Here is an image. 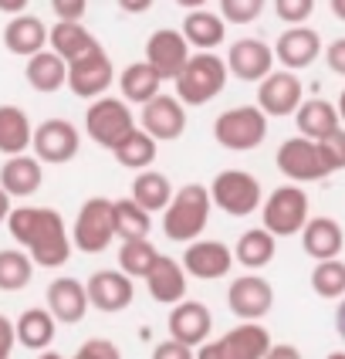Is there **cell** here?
I'll use <instances>...</instances> for the list:
<instances>
[{"label": "cell", "mask_w": 345, "mask_h": 359, "mask_svg": "<svg viewBox=\"0 0 345 359\" xmlns=\"http://www.w3.org/2000/svg\"><path fill=\"white\" fill-rule=\"evenodd\" d=\"M7 227L20 251H27L38 268H61L75 251L64 217L51 207H14Z\"/></svg>", "instance_id": "obj_1"}, {"label": "cell", "mask_w": 345, "mask_h": 359, "mask_svg": "<svg viewBox=\"0 0 345 359\" xmlns=\"http://www.w3.org/2000/svg\"><path fill=\"white\" fill-rule=\"evenodd\" d=\"M210 187L203 183H186L176 190L173 203L166 207L162 214V234L176 244H193L200 241V234L206 231V220H210Z\"/></svg>", "instance_id": "obj_2"}, {"label": "cell", "mask_w": 345, "mask_h": 359, "mask_svg": "<svg viewBox=\"0 0 345 359\" xmlns=\"http://www.w3.org/2000/svg\"><path fill=\"white\" fill-rule=\"evenodd\" d=\"M230 79V68H227V58H220L217 51H197L193 58L186 61L183 75L173 85H176V99L183 105H193L200 109L210 99H217L223 92V85Z\"/></svg>", "instance_id": "obj_3"}, {"label": "cell", "mask_w": 345, "mask_h": 359, "mask_svg": "<svg viewBox=\"0 0 345 359\" xmlns=\"http://www.w3.org/2000/svg\"><path fill=\"white\" fill-rule=\"evenodd\" d=\"M261 227L267 234H274V238H295V234H302L304 227H308V194H304L302 187H295V183H284L278 190H271L267 200H264L261 207Z\"/></svg>", "instance_id": "obj_4"}, {"label": "cell", "mask_w": 345, "mask_h": 359, "mask_svg": "<svg viewBox=\"0 0 345 359\" xmlns=\"http://www.w3.org/2000/svg\"><path fill=\"white\" fill-rule=\"evenodd\" d=\"M213 140L230 153H251L267 140V116L258 105H234L217 116Z\"/></svg>", "instance_id": "obj_5"}, {"label": "cell", "mask_w": 345, "mask_h": 359, "mask_svg": "<svg viewBox=\"0 0 345 359\" xmlns=\"http://www.w3.org/2000/svg\"><path fill=\"white\" fill-rule=\"evenodd\" d=\"M210 200L227 217H251L254 210L264 207L261 180L247 170H223L210 183Z\"/></svg>", "instance_id": "obj_6"}, {"label": "cell", "mask_w": 345, "mask_h": 359, "mask_svg": "<svg viewBox=\"0 0 345 359\" xmlns=\"http://www.w3.org/2000/svg\"><path fill=\"white\" fill-rule=\"evenodd\" d=\"M139 126L132 119V109L129 102L115 99V95H105V99L92 102L88 112H85V133L88 140L99 142L101 149H115L125 136H132Z\"/></svg>", "instance_id": "obj_7"}, {"label": "cell", "mask_w": 345, "mask_h": 359, "mask_svg": "<svg viewBox=\"0 0 345 359\" xmlns=\"http://www.w3.org/2000/svg\"><path fill=\"white\" fill-rule=\"evenodd\" d=\"M115 241V217H112V200L88 197L81 203L78 217L71 224V244L81 255H101Z\"/></svg>", "instance_id": "obj_8"}, {"label": "cell", "mask_w": 345, "mask_h": 359, "mask_svg": "<svg viewBox=\"0 0 345 359\" xmlns=\"http://www.w3.org/2000/svg\"><path fill=\"white\" fill-rule=\"evenodd\" d=\"M271 332L261 322H241L227 329L220 339H210L197 349V359H264L271 353Z\"/></svg>", "instance_id": "obj_9"}, {"label": "cell", "mask_w": 345, "mask_h": 359, "mask_svg": "<svg viewBox=\"0 0 345 359\" xmlns=\"http://www.w3.org/2000/svg\"><path fill=\"white\" fill-rule=\"evenodd\" d=\"M274 163H278L281 177H288L295 187L332 177V170H328V163H325L318 142L304 140V136H291V140H284L281 149H278V156H274Z\"/></svg>", "instance_id": "obj_10"}, {"label": "cell", "mask_w": 345, "mask_h": 359, "mask_svg": "<svg viewBox=\"0 0 345 359\" xmlns=\"http://www.w3.org/2000/svg\"><path fill=\"white\" fill-rule=\"evenodd\" d=\"M190 58L193 55H190V44H186L180 27H160L146 41V58L142 61L160 75V81H176Z\"/></svg>", "instance_id": "obj_11"}, {"label": "cell", "mask_w": 345, "mask_h": 359, "mask_svg": "<svg viewBox=\"0 0 345 359\" xmlns=\"http://www.w3.org/2000/svg\"><path fill=\"white\" fill-rule=\"evenodd\" d=\"M304 105V85L295 72H284L278 68L274 75L258 85V109L271 119H284V116H295Z\"/></svg>", "instance_id": "obj_12"}, {"label": "cell", "mask_w": 345, "mask_h": 359, "mask_svg": "<svg viewBox=\"0 0 345 359\" xmlns=\"http://www.w3.org/2000/svg\"><path fill=\"white\" fill-rule=\"evenodd\" d=\"M180 264L186 268V275L190 278H200V281H220L227 278L230 271H234V248H227L223 241H193V244H186V251H183Z\"/></svg>", "instance_id": "obj_13"}, {"label": "cell", "mask_w": 345, "mask_h": 359, "mask_svg": "<svg viewBox=\"0 0 345 359\" xmlns=\"http://www.w3.org/2000/svg\"><path fill=\"white\" fill-rule=\"evenodd\" d=\"M34 156L41 163H51V166H64L78 156L81 149V136L78 129L68 119H48L34 129Z\"/></svg>", "instance_id": "obj_14"}, {"label": "cell", "mask_w": 345, "mask_h": 359, "mask_svg": "<svg viewBox=\"0 0 345 359\" xmlns=\"http://www.w3.org/2000/svg\"><path fill=\"white\" fill-rule=\"evenodd\" d=\"M227 305L241 322H261L274 305V288L261 275H241L227 288Z\"/></svg>", "instance_id": "obj_15"}, {"label": "cell", "mask_w": 345, "mask_h": 359, "mask_svg": "<svg viewBox=\"0 0 345 359\" xmlns=\"http://www.w3.org/2000/svg\"><path fill=\"white\" fill-rule=\"evenodd\" d=\"M112 81H115V68H112V58L105 55V48H99L95 55L75 61V65H68V88L78 99L88 102L105 99Z\"/></svg>", "instance_id": "obj_16"}, {"label": "cell", "mask_w": 345, "mask_h": 359, "mask_svg": "<svg viewBox=\"0 0 345 359\" xmlns=\"http://www.w3.org/2000/svg\"><path fill=\"white\" fill-rule=\"evenodd\" d=\"M139 129L149 133L156 142H173L186 133V105L176 95H156L149 105H142Z\"/></svg>", "instance_id": "obj_17"}, {"label": "cell", "mask_w": 345, "mask_h": 359, "mask_svg": "<svg viewBox=\"0 0 345 359\" xmlns=\"http://www.w3.org/2000/svg\"><path fill=\"white\" fill-rule=\"evenodd\" d=\"M274 48H267L261 38H241L230 44L227 51V68L230 75L241 81H254L261 85L267 75H274Z\"/></svg>", "instance_id": "obj_18"}, {"label": "cell", "mask_w": 345, "mask_h": 359, "mask_svg": "<svg viewBox=\"0 0 345 359\" xmlns=\"http://www.w3.org/2000/svg\"><path fill=\"white\" fill-rule=\"evenodd\" d=\"M85 288H88V302H92V309H99V312H122V309H129L132 299H136V285L132 278L119 271V268H101L95 271L92 278L85 281Z\"/></svg>", "instance_id": "obj_19"}, {"label": "cell", "mask_w": 345, "mask_h": 359, "mask_svg": "<svg viewBox=\"0 0 345 359\" xmlns=\"http://www.w3.org/2000/svg\"><path fill=\"white\" fill-rule=\"evenodd\" d=\"M169 339L183 342V346H190V349H200L210 342V332H213V316H210V309L197 299H186L180 302L173 312H169Z\"/></svg>", "instance_id": "obj_20"}, {"label": "cell", "mask_w": 345, "mask_h": 359, "mask_svg": "<svg viewBox=\"0 0 345 359\" xmlns=\"http://www.w3.org/2000/svg\"><path fill=\"white\" fill-rule=\"evenodd\" d=\"M322 55V34L311 31L308 24L304 27H284L278 41H274V58L284 65V72H302L308 65H315Z\"/></svg>", "instance_id": "obj_21"}, {"label": "cell", "mask_w": 345, "mask_h": 359, "mask_svg": "<svg viewBox=\"0 0 345 359\" xmlns=\"http://www.w3.org/2000/svg\"><path fill=\"white\" fill-rule=\"evenodd\" d=\"M92 302H88V288L85 281L71 278V275H61L48 285V312L55 316V322L61 325H78L88 316Z\"/></svg>", "instance_id": "obj_22"}, {"label": "cell", "mask_w": 345, "mask_h": 359, "mask_svg": "<svg viewBox=\"0 0 345 359\" xmlns=\"http://www.w3.org/2000/svg\"><path fill=\"white\" fill-rule=\"evenodd\" d=\"M48 38H51V27L34 14H20L3 27V48L27 61L41 55V51H48Z\"/></svg>", "instance_id": "obj_23"}, {"label": "cell", "mask_w": 345, "mask_h": 359, "mask_svg": "<svg viewBox=\"0 0 345 359\" xmlns=\"http://www.w3.org/2000/svg\"><path fill=\"white\" fill-rule=\"evenodd\" d=\"M41 183H44V163L38 156H10V160H3L0 166V187H3V194L7 197H34L41 190Z\"/></svg>", "instance_id": "obj_24"}, {"label": "cell", "mask_w": 345, "mask_h": 359, "mask_svg": "<svg viewBox=\"0 0 345 359\" xmlns=\"http://www.w3.org/2000/svg\"><path fill=\"white\" fill-rule=\"evenodd\" d=\"M146 288H149V299L160 302V305H180L186 302V268L180 264V258H166L162 255L156 261V268L149 271L146 278Z\"/></svg>", "instance_id": "obj_25"}, {"label": "cell", "mask_w": 345, "mask_h": 359, "mask_svg": "<svg viewBox=\"0 0 345 359\" xmlns=\"http://www.w3.org/2000/svg\"><path fill=\"white\" fill-rule=\"evenodd\" d=\"M183 38L190 48L197 51H217L227 41V20L220 14H213L210 7H197L190 14H183Z\"/></svg>", "instance_id": "obj_26"}, {"label": "cell", "mask_w": 345, "mask_h": 359, "mask_svg": "<svg viewBox=\"0 0 345 359\" xmlns=\"http://www.w3.org/2000/svg\"><path fill=\"white\" fill-rule=\"evenodd\" d=\"M295 126H298V136H304L311 142H322L332 133L345 129L335 102H325V99H304V105L295 112Z\"/></svg>", "instance_id": "obj_27"}, {"label": "cell", "mask_w": 345, "mask_h": 359, "mask_svg": "<svg viewBox=\"0 0 345 359\" xmlns=\"http://www.w3.org/2000/svg\"><path fill=\"white\" fill-rule=\"evenodd\" d=\"M342 244H345V234H342V224L335 217H311L308 227L302 231V248L308 258H315V264L339 258Z\"/></svg>", "instance_id": "obj_28"}, {"label": "cell", "mask_w": 345, "mask_h": 359, "mask_svg": "<svg viewBox=\"0 0 345 359\" xmlns=\"http://www.w3.org/2000/svg\"><path fill=\"white\" fill-rule=\"evenodd\" d=\"M48 44H51V51H55L58 58H64L68 65L88 58V55H95L101 48L99 41H95V34H92L85 24H64V20H58V24L51 27Z\"/></svg>", "instance_id": "obj_29"}, {"label": "cell", "mask_w": 345, "mask_h": 359, "mask_svg": "<svg viewBox=\"0 0 345 359\" xmlns=\"http://www.w3.org/2000/svg\"><path fill=\"white\" fill-rule=\"evenodd\" d=\"M34 146V126L27 119V112L20 105H0V153L24 156V149Z\"/></svg>", "instance_id": "obj_30"}, {"label": "cell", "mask_w": 345, "mask_h": 359, "mask_svg": "<svg viewBox=\"0 0 345 359\" xmlns=\"http://www.w3.org/2000/svg\"><path fill=\"white\" fill-rule=\"evenodd\" d=\"M24 79H27V85H31L34 92H41V95H55V92H61V88L68 85V61L58 58V55L48 48V51H41V55H34V58L27 61Z\"/></svg>", "instance_id": "obj_31"}, {"label": "cell", "mask_w": 345, "mask_h": 359, "mask_svg": "<svg viewBox=\"0 0 345 359\" xmlns=\"http://www.w3.org/2000/svg\"><path fill=\"white\" fill-rule=\"evenodd\" d=\"M278 255V238L274 234H267L264 227H251V231H244L237 244H234V258L237 264H244L251 275H258L261 268H267L271 261Z\"/></svg>", "instance_id": "obj_32"}, {"label": "cell", "mask_w": 345, "mask_h": 359, "mask_svg": "<svg viewBox=\"0 0 345 359\" xmlns=\"http://www.w3.org/2000/svg\"><path fill=\"white\" fill-rule=\"evenodd\" d=\"M14 329H17V342L24 349H31V353H48V346L55 342L58 322H55V316H51L48 309H24L20 319L14 322Z\"/></svg>", "instance_id": "obj_33"}, {"label": "cell", "mask_w": 345, "mask_h": 359, "mask_svg": "<svg viewBox=\"0 0 345 359\" xmlns=\"http://www.w3.org/2000/svg\"><path fill=\"white\" fill-rule=\"evenodd\" d=\"M160 75L146 65V61H132L125 65L119 75V92H122V102L129 105H149V102L160 95Z\"/></svg>", "instance_id": "obj_34"}, {"label": "cell", "mask_w": 345, "mask_h": 359, "mask_svg": "<svg viewBox=\"0 0 345 359\" xmlns=\"http://www.w3.org/2000/svg\"><path fill=\"white\" fill-rule=\"evenodd\" d=\"M176 197V190H173V183L166 173L160 170H146L139 177L132 180V200L139 203L142 210H149V214H166V207L173 203Z\"/></svg>", "instance_id": "obj_35"}, {"label": "cell", "mask_w": 345, "mask_h": 359, "mask_svg": "<svg viewBox=\"0 0 345 359\" xmlns=\"http://www.w3.org/2000/svg\"><path fill=\"white\" fill-rule=\"evenodd\" d=\"M156 153H160V142L153 140L149 133H142V129H136L132 136H125V140L112 149L115 163L125 166V170H132V173H146V170H153Z\"/></svg>", "instance_id": "obj_36"}, {"label": "cell", "mask_w": 345, "mask_h": 359, "mask_svg": "<svg viewBox=\"0 0 345 359\" xmlns=\"http://www.w3.org/2000/svg\"><path fill=\"white\" fill-rule=\"evenodd\" d=\"M112 217H115V238L122 241H149L153 231V214L142 210L132 197L112 200Z\"/></svg>", "instance_id": "obj_37"}, {"label": "cell", "mask_w": 345, "mask_h": 359, "mask_svg": "<svg viewBox=\"0 0 345 359\" xmlns=\"http://www.w3.org/2000/svg\"><path fill=\"white\" fill-rule=\"evenodd\" d=\"M34 278V261L20 248H3L0 251V292H20Z\"/></svg>", "instance_id": "obj_38"}, {"label": "cell", "mask_w": 345, "mask_h": 359, "mask_svg": "<svg viewBox=\"0 0 345 359\" xmlns=\"http://www.w3.org/2000/svg\"><path fill=\"white\" fill-rule=\"evenodd\" d=\"M162 255L153 248V241H122L119 248V271H125L129 278H149V271L156 268V261Z\"/></svg>", "instance_id": "obj_39"}, {"label": "cell", "mask_w": 345, "mask_h": 359, "mask_svg": "<svg viewBox=\"0 0 345 359\" xmlns=\"http://www.w3.org/2000/svg\"><path fill=\"white\" fill-rule=\"evenodd\" d=\"M311 292L318 299H332L342 302L345 299V261L332 258V261H318L311 268Z\"/></svg>", "instance_id": "obj_40"}, {"label": "cell", "mask_w": 345, "mask_h": 359, "mask_svg": "<svg viewBox=\"0 0 345 359\" xmlns=\"http://www.w3.org/2000/svg\"><path fill=\"white\" fill-rule=\"evenodd\" d=\"M217 14L227 24H254L264 14V0H220Z\"/></svg>", "instance_id": "obj_41"}, {"label": "cell", "mask_w": 345, "mask_h": 359, "mask_svg": "<svg viewBox=\"0 0 345 359\" xmlns=\"http://www.w3.org/2000/svg\"><path fill=\"white\" fill-rule=\"evenodd\" d=\"M274 14L288 27H304V20L315 14V0H274Z\"/></svg>", "instance_id": "obj_42"}, {"label": "cell", "mask_w": 345, "mask_h": 359, "mask_svg": "<svg viewBox=\"0 0 345 359\" xmlns=\"http://www.w3.org/2000/svg\"><path fill=\"white\" fill-rule=\"evenodd\" d=\"M318 149H322V156H325V163H328L332 173L345 170V129H339V133H332L328 140H322Z\"/></svg>", "instance_id": "obj_43"}, {"label": "cell", "mask_w": 345, "mask_h": 359, "mask_svg": "<svg viewBox=\"0 0 345 359\" xmlns=\"http://www.w3.org/2000/svg\"><path fill=\"white\" fill-rule=\"evenodd\" d=\"M71 359H122V353L112 339H88V342H81L78 353Z\"/></svg>", "instance_id": "obj_44"}, {"label": "cell", "mask_w": 345, "mask_h": 359, "mask_svg": "<svg viewBox=\"0 0 345 359\" xmlns=\"http://www.w3.org/2000/svg\"><path fill=\"white\" fill-rule=\"evenodd\" d=\"M51 11H55L58 20H64V24H81L85 11H88V4H85V0H55Z\"/></svg>", "instance_id": "obj_45"}, {"label": "cell", "mask_w": 345, "mask_h": 359, "mask_svg": "<svg viewBox=\"0 0 345 359\" xmlns=\"http://www.w3.org/2000/svg\"><path fill=\"white\" fill-rule=\"evenodd\" d=\"M153 359H197V349H190L176 339H166L153 349Z\"/></svg>", "instance_id": "obj_46"}, {"label": "cell", "mask_w": 345, "mask_h": 359, "mask_svg": "<svg viewBox=\"0 0 345 359\" xmlns=\"http://www.w3.org/2000/svg\"><path fill=\"white\" fill-rule=\"evenodd\" d=\"M325 65H328L335 75L345 79V38H335L328 48H325Z\"/></svg>", "instance_id": "obj_47"}, {"label": "cell", "mask_w": 345, "mask_h": 359, "mask_svg": "<svg viewBox=\"0 0 345 359\" xmlns=\"http://www.w3.org/2000/svg\"><path fill=\"white\" fill-rule=\"evenodd\" d=\"M14 346H17V329L7 316H0V359H10Z\"/></svg>", "instance_id": "obj_48"}, {"label": "cell", "mask_w": 345, "mask_h": 359, "mask_svg": "<svg viewBox=\"0 0 345 359\" xmlns=\"http://www.w3.org/2000/svg\"><path fill=\"white\" fill-rule=\"evenodd\" d=\"M264 359H304V356H302V349H295V346H288V342H274L271 353Z\"/></svg>", "instance_id": "obj_49"}, {"label": "cell", "mask_w": 345, "mask_h": 359, "mask_svg": "<svg viewBox=\"0 0 345 359\" xmlns=\"http://www.w3.org/2000/svg\"><path fill=\"white\" fill-rule=\"evenodd\" d=\"M0 11H7V14H24L27 11V0H0Z\"/></svg>", "instance_id": "obj_50"}, {"label": "cell", "mask_w": 345, "mask_h": 359, "mask_svg": "<svg viewBox=\"0 0 345 359\" xmlns=\"http://www.w3.org/2000/svg\"><path fill=\"white\" fill-rule=\"evenodd\" d=\"M149 7H153V0H122V11H129V14H139Z\"/></svg>", "instance_id": "obj_51"}, {"label": "cell", "mask_w": 345, "mask_h": 359, "mask_svg": "<svg viewBox=\"0 0 345 359\" xmlns=\"http://www.w3.org/2000/svg\"><path fill=\"white\" fill-rule=\"evenodd\" d=\"M10 214H14V210H10V197H7V194H3V187H0V224H7Z\"/></svg>", "instance_id": "obj_52"}, {"label": "cell", "mask_w": 345, "mask_h": 359, "mask_svg": "<svg viewBox=\"0 0 345 359\" xmlns=\"http://www.w3.org/2000/svg\"><path fill=\"white\" fill-rule=\"evenodd\" d=\"M335 329H339V336L345 339V299L339 302V309H335Z\"/></svg>", "instance_id": "obj_53"}, {"label": "cell", "mask_w": 345, "mask_h": 359, "mask_svg": "<svg viewBox=\"0 0 345 359\" xmlns=\"http://www.w3.org/2000/svg\"><path fill=\"white\" fill-rule=\"evenodd\" d=\"M332 14L339 20H345V0H332Z\"/></svg>", "instance_id": "obj_54"}, {"label": "cell", "mask_w": 345, "mask_h": 359, "mask_svg": "<svg viewBox=\"0 0 345 359\" xmlns=\"http://www.w3.org/2000/svg\"><path fill=\"white\" fill-rule=\"evenodd\" d=\"M335 109H339V119H342V126H345V88L339 92V102H335Z\"/></svg>", "instance_id": "obj_55"}, {"label": "cell", "mask_w": 345, "mask_h": 359, "mask_svg": "<svg viewBox=\"0 0 345 359\" xmlns=\"http://www.w3.org/2000/svg\"><path fill=\"white\" fill-rule=\"evenodd\" d=\"M38 359H64L61 353H55V349H48V353H38Z\"/></svg>", "instance_id": "obj_56"}, {"label": "cell", "mask_w": 345, "mask_h": 359, "mask_svg": "<svg viewBox=\"0 0 345 359\" xmlns=\"http://www.w3.org/2000/svg\"><path fill=\"white\" fill-rule=\"evenodd\" d=\"M325 359H345V349H335V353H328Z\"/></svg>", "instance_id": "obj_57"}]
</instances>
